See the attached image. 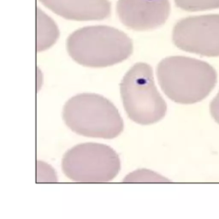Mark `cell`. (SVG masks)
<instances>
[{"label":"cell","mask_w":219,"mask_h":219,"mask_svg":"<svg viewBox=\"0 0 219 219\" xmlns=\"http://www.w3.org/2000/svg\"><path fill=\"white\" fill-rule=\"evenodd\" d=\"M178 8L186 11H203L219 9V0H174Z\"/></svg>","instance_id":"obj_10"},{"label":"cell","mask_w":219,"mask_h":219,"mask_svg":"<svg viewBox=\"0 0 219 219\" xmlns=\"http://www.w3.org/2000/svg\"><path fill=\"white\" fill-rule=\"evenodd\" d=\"M157 75L166 96L178 104H190L205 98L217 83L215 69L205 62L175 56L163 59Z\"/></svg>","instance_id":"obj_1"},{"label":"cell","mask_w":219,"mask_h":219,"mask_svg":"<svg viewBox=\"0 0 219 219\" xmlns=\"http://www.w3.org/2000/svg\"><path fill=\"white\" fill-rule=\"evenodd\" d=\"M62 169L64 175L75 182H108L119 173L121 162L111 147L84 143L64 154Z\"/></svg>","instance_id":"obj_5"},{"label":"cell","mask_w":219,"mask_h":219,"mask_svg":"<svg viewBox=\"0 0 219 219\" xmlns=\"http://www.w3.org/2000/svg\"><path fill=\"white\" fill-rule=\"evenodd\" d=\"M71 58L83 66L104 68L129 58L131 39L122 31L109 26H90L74 31L67 39Z\"/></svg>","instance_id":"obj_2"},{"label":"cell","mask_w":219,"mask_h":219,"mask_svg":"<svg viewBox=\"0 0 219 219\" xmlns=\"http://www.w3.org/2000/svg\"><path fill=\"white\" fill-rule=\"evenodd\" d=\"M63 118L73 132L86 137L110 140L123 129V121L115 105L94 93L78 94L68 99Z\"/></svg>","instance_id":"obj_3"},{"label":"cell","mask_w":219,"mask_h":219,"mask_svg":"<svg viewBox=\"0 0 219 219\" xmlns=\"http://www.w3.org/2000/svg\"><path fill=\"white\" fill-rule=\"evenodd\" d=\"M179 49L203 57H219V14L194 15L180 20L172 33Z\"/></svg>","instance_id":"obj_6"},{"label":"cell","mask_w":219,"mask_h":219,"mask_svg":"<svg viewBox=\"0 0 219 219\" xmlns=\"http://www.w3.org/2000/svg\"><path fill=\"white\" fill-rule=\"evenodd\" d=\"M58 176L51 166L45 162H37V181L38 182H55Z\"/></svg>","instance_id":"obj_12"},{"label":"cell","mask_w":219,"mask_h":219,"mask_svg":"<svg viewBox=\"0 0 219 219\" xmlns=\"http://www.w3.org/2000/svg\"><path fill=\"white\" fill-rule=\"evenodd\" d=\"M170 12L169 0H118L117 4L120 21L136 31L158 28L167 21Z\"/></svg>","instance_id":"obj_7"},{"label":"cell","mask_w":219,"mask_h":219,"mask_svg":"<svg viewBox=\"0 0 219 219\" xmlns=\"http://www.w3.org/2000/svg\"><path fill=\"white\" fill-rule=\"evenodd\" d=\"M45 4L58 15L74 21L105 19L111 10L109 0H54Z\"/></svg>","instance_id":"obj_8"},{"label":"cell","mask_w":219,"mask_h":219,"mask_svg":"<svg viewBox=\"0 0 219 219\" xmlns=\"http://www.w3.org/2000/svg\"><path fill=\"white\" fill-rule=\"evenodd\" d=\"M123 106L136 123L150 125L165 116L167 104L154 83L152 68L145 63L134 64L121 83Z\"/></svg>","instance_id":"obj_4"},{"label":"cell","mask_w":219,"mask_h":219,"mask_svg":"<svg viewBox=\"0 0 219 219\" xmlns=\"http://www.w3.org/2000/svg\"><path fill=\"white\" fill-rule=\"evenodd\" d=\"M211 114L215 121L219 124V92L211 104Z\"/></svg>","instance_id":"obj_13"},{"label":"cell","mask_w":219,"mask_h":219,"mask_svg":"<svg viewBox=\"0 0 219 219\" xmlns=\"http://www.w3.org/2000/svg\"><path fill=\"white\" fill-rule=\"evenodd\" d=\"M38 17L37 26V50L44 51L48 49L56 42L58 37V29L52 20L45 15Z\"/></svg>","instance_id":"obj_9"},{"label":"cell","mask_w":219,"mask_h":219,"mask_svg":"<svg viewBox=\"0 0 219 219\" xmlns=\"http://www.w3.org/2000/svg\"><path fill=\"white\" fill-rule=\"evenodd\" d=\"M127 182H162L167 181L164 177L151 170H140L127 175L124 180Z\"/></svg>","instance_id":"obj_11"}]
</instances>
